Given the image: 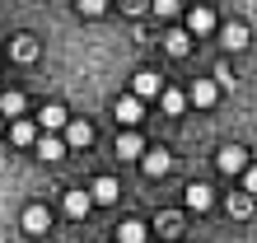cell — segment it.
<instances>
[{
	"mask_svg": "<svg viewBox=\"0 0 257 243\" xmlns=\"http://www.w3.org/2000/svg\"><path fill=\"white\" fill-rule=\"evenodd\" d=\"M141 112H145V98H136V94H122V98L112 103L117 127H136V122H141Z\"/></svg>",
	"mask_w": 257,
	"mask_h": 243,
	"instance_id": "1",
	"label": "cell"
},
{
	"mask_svg": "<svg viewBox=\"0 0 257 243\" xmlns=\"http://www.w3.org/2000/svg\"><path fill=\"white\" fill-rule=\"evenodd\" d=\"M169 169H173V155H169V150H145V155H141V173L145 178H164Z\"/></svg>",
	"mask_w": 257,
	"mask_h": 243,
	"instance_id": "2",
	"label": "cell"
},
{
	"mask_svg": "<svg viewBox=\"0 0 257 243\" xmlns=\"http://www.w3.org/2000/svg\"><path fill=\"white\" fill-rule=\"evenodd\" d=\"M215 164H220V173H243L248 169V150L243 145H224L215 155Z\"/></svg>",
	"mask_w": 257,
	"mask_h": 243,
	"instance_id": "3",
	"label": "cell"
},
{
	"mask_svg": "<svg viewBox=\"0 0 257 243\" xmlns=\"http://www.w3.org/2000/svg\"><path fill=\"white\" fill-rule=\"evenodd\" d=\"M47 229H52V210H47V206H28V210H24V234L42 238Z\"/></svg>",
	"mask_w": 257,
	"mask_h": 243,
	"instance_id": "4",
	"label": "cell"
},
{
	"mask_svg": "<svg viewBox=\"0 0 257 243\" xmlns=\"http://www.w3.org/2000/svg\"><path fill=\"white\" fill-rule=\"evenodd\" d=\"M183 201H187V210H196V215H201V210H210V206H215V192H210L206 182H187Z\"/></svg>",
	"mask_w": 257,
	"mask_h": 243,
	"instance_id": "5",
	"label": "cell"
},
{
	"mask_svg": "<svg viewBox=\"0 0 257 243\" xmlns=\"http://www.w3.org/2000/svg\"><path fill=\"white\" fill-rule=\"evenodd\" d=\"M210 28H215V10H210V5H192L187 10V33L201 38V33H210Z\"/></svg>",
	"mask_w": 257,
	"mask_h": 243,
	"instance_id": "6",
	"label": "cell"
},
{
	"mask_svg": "<svg viewBox=\"0 0 257 243\" xmlns=\"http://www.w3.org/2000/svg\"><path fill=\"white\" fill-rule=\"evenodd\" d=\"M187 98L196 103V108H215V98H220V80H196L187 89Z\"/></svg>",
	"mask_w": 257,
	"mask_h": 243,
	"instance_id": "7",
	"label": "cell"
},
{
	"mask_svg": "<svg viewBox=\"0 0 257 243\" xmlns=\"http://www.w3.org/2000/svg\"><path fill=\"white\" fill-rule=\"evenodd\" d=\"M89 196H94V206H112L122 196V187H117V178H94L89 182Z\"/></svg>",
	"mask_w": 257,
	"mask_h": 243,
	"instance_id": "8",
	"label": "cell"
},
{
	"mask_svg": "<svg viewBox=\"0 0 257 243\" xmlns=\"http://www.w3.org/2000/svg\"><path fill=\"white\" fill-rule=\"evenodd\" d=\"M10 56H14V61H24V66H33V61H38V38H33V33L10 38Z\"/></svg>",
	"mask_w": 257,
	"mask_h": 243,
	"instance_id": "9",
	"label": "cell"
},
{
	"mask_svg": "<svg viewBox=\"0 0 257 243\" xmlns=\"http://www.w3.org/2000/svg\"><path fill=\"white\" fill-rule=\"evenodd\" d=\"M131 94H136V98H159V94H164V84H159V75H155V70H141V75L131 80Z\"/></svg>",
	"mask_w": 257,
	"mask_h": 243,
	"instance_id": "10",
	"label": "cell"
},
{
	"mask_svg": "<svg viewBox=\"0 0 257 243\" xmlns=\"http://www.w3.org/2000/svg\"><path fill=\"white\" fill-rule=\"evenodd\" d=\"M10 141H14V145H38V122L10 117Z\"/></svg>",
	"mask_w": 257,
	"mask_h": 243,
	"instance_id": "11",
	"label": "cell"
},
{
	"mask_svg": "<svg viewBox=\"0 0 257 243\" xmlns=\"http://www.w3.org/2000/svg\"><path fill=\"white\" fill-rule=\"evenodd\" d=\"M66 145L70 150H89L94 145V127H89V122H66Z\"/></svg>",
	"mask_w": 257,
	"mask_h": 243,
	"instance_id": "12",
	"label": "cell"
},
{
	"mask_svg": "<svg viewBox=\"0 0 257 243\" xmlns=\"http://www.w3.org/2000/svg\"><path fill=\"white\" fill-rule=\"evenodd\" d=\"M66 122H70V112L61 108V103H47V108L38 112V127L42 131H66Z\"/></svg>",
	"mask_w": 257,
	"mask_h": 243,
	"instance_id": "13",
	"label": "cell"
},
{
	"mask_svg": "<svg viewBox=\"0 0 257 243\" xmlns=\"http://www.w3.org/2000/svg\"><path fill=\"white\" fill-rule=\"evenodd\" d=\"M164 52L169 56H187L192 52V33L187 28H169V33H164Z\"/></svg>",
	"mask_w": 257,
	"mask_h": 243,
	"instance_id": "14",
	"label": "cell"
},
{
	"mask_svg": "<svg viewBox=\"0 0 257 243\" xmlns=\"http://www.w3.org/2000/svg\"><path fill=\"white\" fill-rule=\"evenodd\" d=\"M89 210H94V196H89L84 187H80V192H66V215H75V220H84Z\"/></svg>",
	"mask_w": 257,
	"mask_h": 243,
	"instance_id": "15",
	"label": "cell"
},
{
	"mask_svg": "<svg viewBox=\"0 0 257 243\" xmlns=\"http://www.w3.org/2000/svg\"><path fill=\"white\" fill-rule=\"evenodd\" d=\"M220 38H224V47H229V52H243L248 47V24H224Z\"/></svg>",
	"mask_w": 257,
	"mask_h": 243,
	"instance_id": "16",
	"label": "cell"
},
{
	"mask_svg": "<svg viewBox=\"0 0 257 243\" xmlns=\"http://www.w3.org/2000/svg\"><path fill=\"white\" fill-rule=\"evenodd\" d=\"M187 94H183V89H164V94H159V108L164 112H169V117H183V108H187Z\"/></svg>",
	"mask_w": 257,
	"mask_h": 243,
	"instance_id": "17",
	"label": "cell"
},
{
	"mask_svg": "<svg viewBox=\"0 0 257 243\" xmlns=\"http://www.w3.org/2000/svg\"><path fill=\"white\" fill-rule=\"evenodd\" d=\"M117 155H122V159H141L145 155V141L136 131H122V136H117Z\"/></svg>",
	"mask_w": 257,
	"mask_h": 243,
	"instance_id": "18",
	"label": "cell"
},
{
	"mask_svg": "<svg viewBox=\"0 0 257 243\" xmlns=\"http://www.w3.org/2000/svg\"><path fill=\"white\" fill-rule=\"evenodd\" d=\"M66 141H56V136H38V155L47 159V164H56V159H66Z\"/></svg>",
	"mask_w": 257,
	"mask_h": 243,
	"instance_id": "19",
	"label": "cell"
},
{
	"mask_svg": "<svg viewBox=\"0 0 257 243\" xmlns=\"http://www.w3.org/2000/svg\"><path fill=\"white\" fill-rule=\"evenodd\" d=\"M145 238H150V229L141 220H122L117 224V243H145Z\"/></svg>",
	"mask_w": 257,
	"mask_h": 243,
	"instance_id": "20",
	"label": "cell"
},
{
	"mask_svg": "<svg viewBox=\"0 0 257 243\" xmlns=\"http://www.w3.org/2000/svg\"><path fill=\"white\" fill-rule=\"evenodd\" d=\"M224 206H229V215H234V220H248V215H252V192H234Z\"/></svg>",
	"mask_w": 257,
	"mask_h": 243,
	"instance_id": "21",
	"label": "cell"
},
{
	"mask_svg": "<svg viewBox=\"0 0 257 243\" xmlns=\"http://www.w3.org/2000/svg\"><path fill=\"white\" fill-rule=\"evenodd\" d=\"M0 112L5 117H24V94L19 89H5V94H0Z\"/></svg>",
	"mask_w": 257,
	"mask_h": 243,
	"instance_id": "22",
	"label": "cell"
},
{
	"mask_svg": "<svg viewBox=\"0 0 257 243\" xmlns=\"http://www.w3.org/2000/svg\"><path fill=\"white\" fill-rule=\"evenodd\" d=\"M150 10H155L159 19H173V14L183 10V0H150Z\"/></svg>",
	"mask_w": 257,
	"mask_h": 243,
	"instance_id": "23",
	"label": "cell"
},
{
	"mask_svg": "<svg viewBox=\"0 0 257 243\" xmlns=\"http://www.w3.org/2000/svg\"><path fill=\"white\" fill-rule=\"evenodd\" d=\"M75 10H80L84 19H98V14L108 10V0H75Z\"/></svg>",
	"mask_w": 257,
	"mask_h": 243,
	"instance_id": "24",
	"label": "cell"
},
{
	"mask_svg": "<svg viewBox=\"0 0 257 243\" xmlns=\"http://www.w3.org/2000/svg\"><path fill=\"white\" fill-rule=\"evenodd\" d=\"M159 234L164 238H178V234H183V229H178V215H159Z\"/></svg>",
	"mask_w": 257,
	"mask_h": 243,
	"instance_id": "25",
	"label": "cell"
},
{
	"mask_svg": "<svg viewBox=\"0 0 257 243\" xmlns=\"http://www.w3.org/2000/svg\"><path fill=\"white\" fill-rule=\"evenodd\" d=\"M243 192L257 196V164H248V169H243Z\"/></svg>",
	"mask_w": 257,
	"mask_h": 243,
	"instance_id": "26",
	"label": "cell"
},
{
	"mask_svg": "<svg viewBox=\"0 0 257 243\" xmlns=\"http://www.w3.org/2000/svg\"><path fill=\"white\" fill-rule=\"evenodd\" d=\"M122 10H126V14H145L150 5H145V0H122Z\"/></svg>",
	"mask_w": 257,
	"mask_h": 243,
	"instance_id": "27",
	"label": "cell"
},
{
	"mask_svg": "<svg viewBox=\"0 0 257 243\" xmlns=\"http://www.w3.org/2000/svg\"><path fill=\"white\" fill-rule=\"evenodd\" d=\"M0 131H5V112H0Z\"/></svg>",
	"mask_w": 257,
	"mask_h": 243,
	"instance_id": "28",
	"label": "cell"
}]
</instances>
